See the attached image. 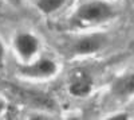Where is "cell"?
<instances>
[{
    "mask_svg": "<svg viewBox=\"0 0 134 120\" xmlns=\"http://www.w3.org/2000/svg\"><path fill=\"white\" fill-rule=\"evenodd\" d=\"M7 2H8L9 4H14V6H18V4H20V3H21V0H7Z\"/></svg>",
    "mask_w": 134,
    "mask_h": 120,
    "instance_id": "8fae6325",
    "label": "cell"
},
{
    "mask_svg": "<svg viewBox=\"0 0 134 120\" xmlns=\"http://www.w3.org/2000/svg\"><path fill=\"white\" fill-rule=\"evenodd\" d=\"M4 57H5V46H4L3 41L0 39V66H2L3 62H4Z\"/></svg>",
    "mask_w": 134,
    "mask_h": 120,
    "instance_id": "ba28073f",
    "label": "cell"
},
{
    "mask_svg": "<svg viewBox=\"0 0 134 120\" xmlns=\"http://www.w3.org/2000/svg\"><path fill=\"white\" fill-rule=\"evenodd\" d=\"M5 101H4V99L3 97H0V115H2L3 112H4V109H5Z\"/></svg>",
    "mask_w": 134,
    "mask_h": 120,
    "instance_id": "30bf717a",
    "label": "cell"
},
{
    "mask_svg": "<svg viewBox=\"0 0 134 120\" xmlns=\"http://www.w3.org/2000/svg\"><path fill=\"white\" fill-rule=\"evenodd\" d=\"M18 73L28 80H47L58 73V65L48 57L34 58L28 62H21Z\"/></svg>",
    "mask_w": 134,
    "mask_h": 120,
    "instance_id": "7a4b0ae2",
    "label": "cell"
},
{
    "mask_svg": "<svg viewBox=\"0 0 134 120\" xmlns=\"http://www.w3.org/2000/svg\"><path fill=\"white\" fill-rule=\"evenodd\" d=\"M91 88H93L91 78L88 77V74L83 72H75L69 85L70 93L75 97H85L87 94H90Z\"/></svg>",
    "mask_w": 134,
    "mask_h": 120,
    "instance_id": "5b68a950",
    "label": "cell"
},
{
    "mask_svg": "<svg viewBox=\"0 0 134 120\" xmlns=\"http://www.w3.org/2000/svg\"><path fill=\"white\" fill-rule=\"evenodd\" d=\"M115 16L114 7L102 0H90L81 4L70 18V26L74 28L91 27L113 19Z\"/></svg>",
    "mask_w": 134,
    "mask_h": 120,
    "instance_id": "6da1fadb",
    "label": "cell"
},
{
    "mask_svg": "<svg viewBox=\"0 0 134 120\" xmlns=\"http://www.w3.org/2000/svg\"><path fill=\"white\" fill-rule=\"evenodd\" d=\"M14 50L21 62H28L36 58L40 50V41L32 32H18L14 38Z\"/></svg>",
    "mask_w": 134,
    "mask_h": 120,
    "instance_id": "3957f363",
    "label": "cell"
},
{
    "mask_svg": "<svg viewBox=\"0 0 134 120\" xmlns=\"http://www.w3.org/2000/svg\"><path fill=\"white\" fill-rule=\"evenodd\" d=\"M124 119H127V113H118L110 117V120H124Z\"/></svg>",
    "mask_w": 134,
    "mask_h": 120,
    "instance_id": "9c48e42d",
    "label": "cell"
},
{
    "mask_svg": "<svg viewBox=\"0 0 134 120\" xmlns=\"http://www.w3.org/2000/svg\"><path fill=\"white\" fill-rule=\"evenodd\" d=\"M106 35L103 34H87L78 38L71 46V51L75 56H90L106 45Z\"/></svg>",
    "mask_w": 134,
    "mask_h": 120,
    "instance_id": "277c9868",
    "label": "cell"
},
{
    "mask_svg": "<svg viewBox=\"0 0 134 120\" xmlns=\"http://www.w3.org/2000/svg\"><path fill=\"white\" fill-rule=\"evenodd\" d=\"M113 93L117 97L126 99L134 94V72L121 76L113 84Z\"/></svg>",
    "mask_w": 134,
    "mask_h": 120,
    "instance_id": "8992f818",
    "label": "cell"
},
{
    "mask_svg": "<svg viewBox=\"0 0 134 120\" xmlns=\"http://www.w3.org/2000/svg\"><path fill=\"white\" fill-rule=\"evenodd\" d=\"M70 0H35V7L43 15H52L62 9Z\"/></svg>",
    "mask_w": 134,
    "mask_h": 120,
    "instance_id": "52a82bcc",
    "label": "cell"
}]
</instances>
